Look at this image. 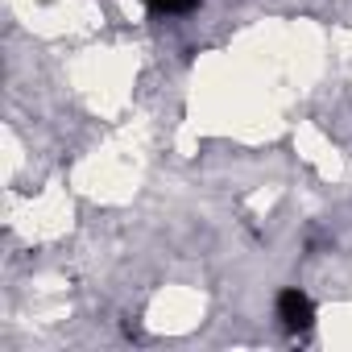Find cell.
<instances>
[{
  "instance_id": "1",
  "label": "cell",
  "mask_w": 352,
  "mask_h": 352,
  "mask_svg": "<svg viewBox=\"0 0 352 352\" xmlns=\"http://www.w3.org/2000/svg\"><path fill=\"white\" fill-rule=\"evenodd\" d=\"M278 319H282V327L290 336H307L315 327V302H311V294H302L298 286L282 290L278 294Z\"/></svg>"
},
{
  "instance_id": "2",
  "label": "cell",
  "mask_w": 352,
  "mask_h": 352,
  "mask_svg": "<svg viewBox=\"0 0 352 352\" xmlns=\"http://www.w3.org/2000/svg\"><path fill=\"white\" fill-rule=\"evenodd\" d=\"M145 5L157 13V17H187L199 9V0H145Z\"/></svg>"
}]
</instances>
